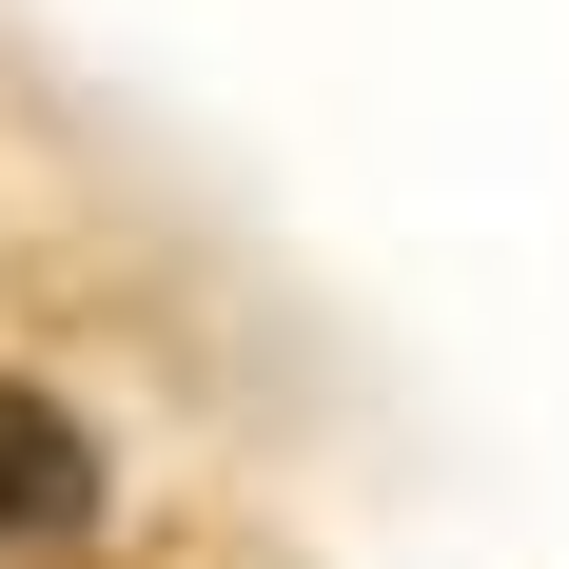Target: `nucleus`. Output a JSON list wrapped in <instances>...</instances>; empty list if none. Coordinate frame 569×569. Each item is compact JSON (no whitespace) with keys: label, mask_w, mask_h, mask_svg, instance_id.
I'll return each instance as SVG.
<instances>
[{"label":"nucleus","mask_w":569,"mask_h":569,"mask_svg":"<svg viewBox=\"0 0 569 569\" xmlns=\"http://www.w3.org/2000/svg\"><path fill=\"white\" fill-rule=\"evenodd\" d=\"M40 550H99V432L0 373V569H40Z\"/></svg>","instance_id":"f257e3e1"}]
</instances>
